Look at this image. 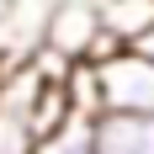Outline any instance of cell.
I'll use <instances>...</instances> for the list:
<instances>
[{
  "label": "cell",
  "mask_w": 154,
  "mask_h": 154,
  "mask_svg": "<svg viewBox=\"0 0 154 154\" xmlns=\"http://www.w3.org/2000/svg\"><path fill=\"white\" fill-rule=\"evenodd\" d=\"M32 154H96V138H91V117H64L59 128H48L43 138H37V149Z\"/></svg>",
  "instance_id": "obj_5"
},
{
  "label": "cell",
  "mask_w": 154,
  "mask_h": 154,
  "mask_svg": "<svg viewBox=\"0 0 154 154\" xmlns=\"http://www.w3.org/2000/svg\"><path fill=\"white\" fill-rule=\"evenodd\" d=\"M101 112H154V53L138 43H112L91 59Z\"/></svg>",
  "instance_id": "obj_1"
},
{
  "label": "cell",
  "mask_w": 154,
  "mask_h": 154,
  "mask_svg": "<svg viewBox=\"0 0 154 154\" xmlns=\"http://www.w3.org/2000/svg\"><path fill=\"white\" fill-rule=\"evenodd\" d=\"M106 48H112V37L101 27V0H59L53 16L43 21V32H37V53H48L59 64L96 59Z\"/></svg>",
  "instance_id": "obj_2"
},
{
  "label": "cell",
  "mask_w": 154,
  "mask_h": 154,
  "mask_svg": "<svg viewBox=\"0 0 154 154\" xmlns=\"http://www.w3.org/2000/svg\"><path fill=\"white\" fill-rule=\"evenodd\" d=\"M96 154H154V112H96Z\"/></svg>",
  "instance_id": "obj_3"
},
{
  "label": "cell",
  "mask_w": 154,
  "mask_h": 154,
  "mask_svg": "<svg viewBox=\"0 0 154 154\" xmlns=\"http://www.w3.org/2000/svg\"><path fill=\"white\" fill-rule=\"evenodd\" d=\"M101 27L112 43H143L154 32V0H101Z\"/></svg>",
  "instance_id": "obj_4"
}]
</instances>
